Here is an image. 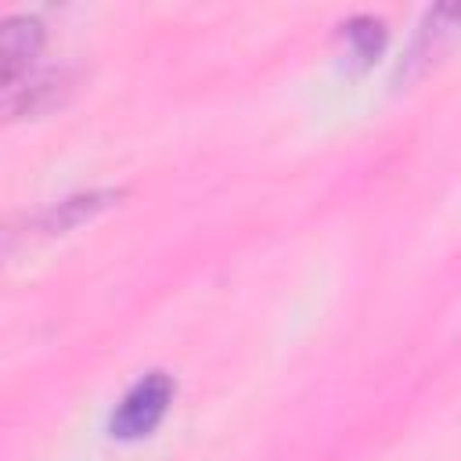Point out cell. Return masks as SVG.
Wrapping results in <instances>:
<instances>
[{
    "label": "cell",
    "instance_id": "6da1fadb",
    "mask_svg": "<svg viewBox=\"0 0 461 461\" xmlns=\"http://www.w3.org/2000/svg\"><path fill=\"white\" fill-rule=\"evenodd\" d=\"M169 403H173V378L166 371H148L115 403L108 432L115 439H140L166 418Z\"/></svg>",
    "mask_w": 461,
    "mask_h": 461
},
{
    "label": "cell",
    "instance_id": "7a4b0ae2",
    "mask_svg": "<svg viewBox=\"0 0 461 461\" xmlns=\"http://www.w3.org/2000/svg\"><path fill=\"white\" fill-rule=\"evenodd\" d=\"M43 43V25L32 14H14L0 29V68H4V94L11 97L22 79H29L32 58L40 54Z\"/></svg>",
    "mask_w": 461,
    "mask_h": 461
},
{
    "label": "cell",
    "instance_id": "3957f363",
    "mask_svg": "<svg viewBox=\"0 0 461 461\" xmlns=\"http://www.w3.org/2000/svg\"><path fill=\"white\" fill-rule=\"evenodd\" d=\"M112 198H115L112 191H94V194H76V198H65V202H58V205H54V209L43 216V223H47V230H65V227L79 223L83 216H90V212L104 209Z\"/></svg>",
    "mask_w": 461,
    "mask_h": 461
},
{
    "label": "cell",
    "instance_id": "277c9868",
    "mask_svg": "<svg viewBox=\"0 0 461 461\" xmlns=\"http://www.w3.org/2000/svg\"><path fill=\"white\" fill-rule=\"evenodd\" d=\"M342 29H346V43H349V50H353V58H357L360 65H367V61L382 50V43H385V25H382L378 18L360 14V18L346 22Z\"/></svg>",
    "mask_w": 461,
    "mask_h": 461
}]
</instances>
